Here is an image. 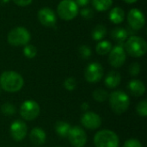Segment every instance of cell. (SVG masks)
Instances as JSON below:
<instances>
[{
	"mask_svg": "<svg viewBox=\"0 0 147 147\" xmlns=\"http://www.w3.org/2000/svg\"><path fill=\"white\" fill-rule=\"evenodd\" d=\"M23 84L22 77L14 71H6L0 76V86L7 92H17L23 87Z\"/></svg>",
	"mask_w": 147,
	"mask_h": 147,
	"instance_id": "obj_1",
	"label": "cell"
},
{
	"mask_svg": "<svg viewBox=\"0 0 147 147\" xmlns=\"http://www.w3.org/2000/svg\"><path fill=\"white\" fill-rule=\"evenodd\" d=\"M109 100L112 110L117 115H121L125 113L129 108V97L122 90H116L112 92L109 96Z\"/></svg>",
	"mask_w": 147,
	"mask_h": 147,
	"instance_id": "obj_2",
	"label": "cell"
},
{
	"mask_svg": "<svg viewBox=\"0 0 147 147\" xmlns=\"http://www.w3.org/2000/svg\"><path fill=\"white\" fill-rule=\"evenodd\" d=\"M125 51L134 58H140L146 54L147 43L146 40L140 36H131L125 43Z\"/></svg>",
	"mask_w": 147,
	"mask_h": 147,
	"instance_id": "obj_3",
	"label": "cell"
},
{
	"mask_svg": "<svg viewBox=\"0 0 147 147\" xmlns=\"http://www.w3.org/2000/svg\"><path fill=\"white\" fill-rule=\"evenodd\" d=\"M30 39L31 35L29 31L23 27H16L11 29L7 35L8 43L15 47L26 46Z\"/></svg>",
	"mask_w": 147,
	"mask_h": 147,
	"instance_id": "obj_4",
	"label": "cell"
},
{
	"mask_svg": "<svg viewBox=\"0 0 147 147\" xmlns=\"http://www.w3.org/2000/svg\"><path fill=\"white\" fill-rule=\"evenodd\" d=\"M119 138L111 130H101L94 137L96 147H119Z\"/></svg>",
	"mask_w": 147,
	"mask_h": 147,
	"instance_id": "obj_5",
	"label": "cell"
},
{
	"mask_svg": "<svg viewBox=\"0 0 147 147\" xmlns=\"http://www.w3.org/2000/svg\"><path fill=\"white\" fill-rule=\"evenodd\" d=\"M57 13L61 19L71 21L78 16V6L73 0H62L57 7Z\"/></svg>",
	"mask_w": 147,
	"mask_h": 147,
	"instance_id": "obj_6",
	"label": "cell"
},
{
	"mask_svg": "<svg viewBox=\"0 0 147 147\" xmlns=\"http://www.w3.org/2000/svg\"><path fill=\"white\" fill-rule=\"evenodd\" d=\"M39 114H40V106L36 102L33 100L25 101L21 106L20 115L26 121H33L36 119Z\"/></svg>",
	"mask_w": 147,
	"mask_h": 147,
	"instance_id": "obj_7",
	"label": "cell"
},
{
	"mask_svg": "<svg viewBox=\"0 0 147 147\" xmlns=\"http://www.w3.org/2000/svg\"><path fill=\"white\" fill-rule=\"evenodd\" d=\"M103 68L97 62L90 63L84 71V78L89 83H97L103 77Z\"/></svg>",
	"mask_w": 147,
	"mask_h": 147,
	"instance_id": "obj_8",
	"label": "cell"
},
{
	"mask_svg": "<svg viewBox=\"0 0 147 147\" xmlns=\"http://www.w3.org/2000/svg\"><path fill=\"white\" fill-rule=\"evenodd\" d=\"M67 138L74 147H84L87 142V135L84 130L77 126L71 128Z\"/></svg>",
	"mask_w": 147,
	"mask_h": 147,
	"instance_id": "obj_9",
	"label": "cell"
},
{
	"mask_svg": "<svg viewBox=\"0 0 147 147\" xmlns=\"http://www.w3.org/2000/svg\"><path fill=\"white\" fill-rule=\"evenodd\" d=\"M126 51L121 46H116L115 47H112L111 51L109 52V62L113 67L119 68L122 66L126 61Z\"/></svg>",
	"mask_w": 147,
	"mask_h": 147,
	"instance_id": "obj_10",
	"label": "cell"
},
{
	"mask_svg": "<svg viewBox=\"0 0 147 147\" xmlns=\"http://www.w3.org/2000/svg\"><path fill=\"white\" fill-rule=\"evenodd\" d=\"M127 22L132 28L140 30L146 23L145 16L139 9H132L127 14Z\"/></svg>",
	"mask_w": 147,
	"mask_h": 147,
	"instance_id": "obj_11",
	"label": "cell"
},
{
	"mask_svg": "<svg viewBox=\"0 0 147 147\" xmlns=\"http://www.w3.org/2000/svg\"><path fill=\"white\" fill-rule=\"evenodd\" d=\"M38 19L40 22L47 28H52L55 26L57 22L56 14L50 8L45 7L39 10L38 12Z\"/></svg>",
	"mask_w": 147,
	"mask_h": 147,
	"instance_id": "obj_12",
	"label": "cell"
},
{
	"mask_svg": "<svg viewBox=\"0 0 147 147\" xmlns=\"http://www.w3.org/2000/svg\"><path fill=\"white\" fill-rule=\"evenodd\" d=\"M9 133L14 140L17 142L22 141L26 137L28 133V127L26 123L21 120H16L11 124Z\"/></svg>",
	"mask_w": 147,
	"mask_h": 147,
	"instance_id": "obj_13",
	"label": "cell"
},
{
	"mask_svg": "<svg viewBox=\"0 0 147 147\" xmlns=\"http://www.w3.org/2000/svg\"><path fill=\"white\" fill-rule=\"evenodd\" d=\"M81 123L85 128L95 130L100 127L102 124V119L94 112H85L81 117Z\"/></svg>",
	"mask_w": 147,
	"mask_h": 147,
	"instance_id": "obj_14",
	"label": "cell"
},
{
	"mask_svg": "<svg viewBox=\"0 0 147 147\" xmlns=\"http://www.w3.org/2000/svg\"><path fill=\"white\" fill-rule=\"evenodd\" d=\"M46 133L40 127H34L31 130L29 134V140L32 144L35 146H41L46 142Z\"/></svg>",
	"mask_w": 147,
	"mask_h": 147,
	"instance_id": "obj_15",
	"label": "cell"
},
{
	"mask_svg": "<svg viewBox=\"0 0 147 147\" xmlns=\"http://www.w3.org/2000/svg\"><path fill=\"white\" fill-rule=\"evenodd\" d=\"M128 89L131 94L134 96H142L146 92V86L143 82L138 79L131 80L128 84Z\"/></svg>",
	"mask_w": 147,
	"mask_h": 147,
	"instance_id": "obj_16",
	"label": "cell"
},
{
	"mask_svg": "<svg viewBox=\"0 0 147 147\" xmlns=\"http://www.w3.org/2000/svg\"><path fill=\"white\" fill-rule=\"evenodd\" d=\"M121 80V74L118 71H109L107 74V76L105 78V80H104V84L108 88L115 89L120 84Z\"/></svg>",
	"mask_w": 147,
	"mask_h": 147,
	"instance_id": "obj_17",
	"label": "cell"
},
{
	"mask_svg": "<svg viewBox=\"0 0 147 147\" xmlns=\"http://www.w3.org/2000/svg\"><path fill=\"white\" fill-rule=\"evenodd\" d=\"M125 19V12L120 7H115L109 13V20L115 24L121 23Z\"/></svg>",
	"mask_w": 147,
	"mask_h": 147,
	"instance_id": "obj_18",
	"label": "cell"
},
{
	"mask_svg": "<svg viewBox=\"0 0 147 147\" xmlns=\"http://www.w3.org/2000/svg\"><path fill=\"white\" fill-rule=\"evenodd\" d=\"M71 128L70 124L65 121H58L55 124V132L61 138H66Z\"/></svg>",
	"mask_w": 147,
	"mask_h": 147,
	"instance_id": "obj_19",
	"label": "cell"
},
{
	"mask_svg": "<svg viewBox=\"0 0 147 147\" xmlns=\"http://www.w3.org/2000/svg\"><path fill=\"white\" fill-rule=\"evenodd\" d=\"M111 37L117 42H122L127 38V31L123 28H115L111 32Z\"/></svg>",
	"mask_w": 147,
	"mask_h": 147,
	"instance_id": "obj_20",
	"label": "cell"
},
{
	"mask_svg": "<svg viewBox=\"0 0 147 147\" xmlns=\"http://www.w3.org/2000/svg\"><path fill=\"white\" fill-rule=\"evenodd\" d=\"M107 34V28L104 25H102V24H99V25H96L93 30H92V33H91V36L93 38V40H102L105 35Z\"/></svg>",
	"mask_w": 147,
	"mask_h": 147,
	"instance_id": "obj_21",
	"label": "cell"
},
{
	"mask_svg": "<svg viewBox=\"0 0 147 147\" xmlns=\"http://www.w3.org/2000/svg\"><path fill=\"white\" fill-rule=\"evenodd\" d=\"M112 49V44L111 42L108 40H102L99 41L96 47V51L99 55H106L109 53V52Z\"/></svg>",
	"mask_w": 147,
	"mask_h": 147,
	"instance_id": "obj_22",
	"label": "cell"
},
{
	"mask_svg": "<svg viewBox=\"0 0 147 147\" xmlns=\"http://www.w3.org/2000/svg\"><path fill=\"white\" fill-rule=\"evenodd\" d=\"M113 4V0H92L93 7L98 11H105Z\"/></svg>",
	"mask_w": 147,
	"mask_h": 147,
	"instance_id": "obj_23",
	"label": "cell"
},
{
	"mask_svg": "<svg viewBox=\"0 0 147 147\" xmlns=\"http://www.w3.org/2000/svg\"><path fill=\"white\" fill-rule=\"evenodd\" d=\"M93 98L95 99V101L98 102H102L109 98V94L107 90L103 89H96L93 92Z\"/></svg>",
	"mask_w": 147,
	"mask_h": 147,
	"instance_id": "obj_24",
	"label": "cell"
},
{
	"mask_svg": "<svg viewBox=\"0 0 147 147\" xmlns=\"http://www.w3.org/2000/svg\"><path fill=\"white\" fill-rule=\"evenodd\" d=\"M1 111L4 115L7 116H12L16 113V107L9 102H6L2 105L1 107Z\"/></svg>",
	"mask_w": 147,
	"mask_h": 147,
	"instance_id": "obj_25",
	"label": "cell"
},
{
	"mask_svg": "<svg viewBox=\"0 0 147 147\" xmlns=\"http://www.w3.org/2000/svg\"><path fill=\"white\" fill-rule=\"evenodd\" d=\"M23 54L28 59H33L37 54V49L33 45H26L23 48Z\"/></svg>",
	"mask_w": 147,
	"mask_h": 147,
	"instance_id": "obj_26",
	"label": "cell"
},
{
	"mask_svg": "<svg viewBox=\"0 0 147 147\" xmlns=\"http://www.w3.org/2000/svg\"><path fill=\"white\" fill-rule=\"evenodd\" d=\"M78 53L81 58L84 59H88L91 56V49L89 46H86V45L81 46L78 49Z\"/></svg>",
	"mask_w": 147,
	"mask_h": 147,
	"instance_id": "obj_27",
	"label": "cell"
},
{
	"mask_svg": "<svg viewBox=\"0 0 147 147\" xmlns=\"http://www.w3.org/2000/svg\"><path fill=\"white\" fill-rule=\"evenodd\" d=\"M137 113L139 115L142 116V117H146L147 116V102L146 100L140 102L136 108Z\"/></svg>",
	"mask_w": 147,
	"mask_h": 147,
	"instance_id": "obj_28",
	"label": "cell"
},
{
	"mask_svg": "<svg viewBox=\"0 0 147 147\" xmlns=\"http://www.w3.org/2000/svg\"><path fill=\"white\" fill-rule=\"evenodd\" d=\"M64 87L69 90V91H72L76 89L77 87V81L74 78H68L65 80L64 82Z\"/></svg>",
	"mask_w": 147,
	"mask_h": 147,
	"instance_id": "obj_29",
	"label": "cell"
},
{
	"mask_svg": "<svg viewBox=\"0 0 147 147\" xmlns=\"http://www.w3.org/2000/svg\"><path fill=\"white\" fill-rule=\"evenodd\" d=\"M140 71V65L139 63L137 62H134V63H132L130 67H129V72L131 74V76L133 77H135L137 75H139Z\"/></svg>",
	"mask_w": 147,
	"mask_h": 147,
	"instance_id": "obj_30",
	"label": "cell"
},
{
	"mask_svg": "<svg viewBox=\"0 0 147 147\" xmlns=\"http://www.w3.org/2000/svg\"><path fill=\"white\" fill-rule=\"evenodd\" d=\"M80 14H81V16H82L84 19H86V20H90V18H92V17L94 16V12H93V10H92L91 9H90V8H84V9L81 10Z\"/></svg>",
	"mask_w": 147,
	"mask_h": 147,
	"instance_id": "obj_31",
	"label": "cell"
},
{
	"mask_svg": "<svg viewBox=\"0 0 147 147\" xmlns=\"http://www.w3.org/2000/svg\"><path fill=\"white\" fill-rule=\"evenodd\" d=\"M123 147H143L142 144L136 139H130L124 143Z\"/></svg>",
	"mask_w": 147,
	"mask_h": 147,
	"instance_id": "obj_32",
	"label": "cell"
},
{
	"mask_svg": "<svg viewBox=\"0 0 147 147\" xmlns=\"http://www.w3.org/2000/svg\"><path fill=\"white\" fill-rule=\"evenodd\" d=\"M33 0H13V2L18 5V6H21V7H26L28 5H29L31 3H32Z\"/></svg>",
	"mask_w": 147,
	"mask_h": 147,
	"instance_id": "obj_33",
	"label": "cell"
},
{
	"mask_svg": "<svg viewBox=\"0 0 147 147\" xmlns=\"http://www.w3.org/2000/svg\"><path fill=\"white\" fill-rule=\"evenodd\" d=\"M74 2L77 3V5H78V6L84 7V6H86V5L89 3L90 0H75Z\"/></svg>",
	"mask_w": 147,
	"mask_h": 147,
	"instance_id": "obj_34",
	"label": "cell"
},
{
	"mask_svg": "<svg viewBox=\"0 0 147 147\" xmlns=\"http://www.w3.org/2000/svg\"><path fill=\"white\" fill-rule=\"evenodd\" d=\"M89 109V105H88V103H83L82 104V110L83 111H86L87 109Z\"/></svg>",
	"mask_w": 147,
	"mask_h": 147,
	"instance_id": "obj_35",
	"label": "cell"
},
{
	"mask_svg": "<svg viewBox=\"0 0 147 147\" xmlns=\"http://www.w3.org/2000/svg\"><path fill=\"white\" fill-rule=\"evenodd\" d=\"M123 1L126 2V3H134L137 2L138 0H123Z\"/></svg>",
	"mask_w": 147,
	"mask_h": 147,
	"instance_id": "obj_36",
	"label": "cell"
}]
</instances>
